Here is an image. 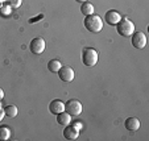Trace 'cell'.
I'll return each instance as SVG.
<instances>
[{"label": "cell", "instance_id": "obj_5", "mask_svg": "<svg viewBox=\"0 0 149 141\" xmlns=\"http://www.w3.org/2000/svg\"><path fill=\"white\" fill-rule=\"evenodd\" d=\"M58 76L59 79H61L62 82H71L74 79V76H75V71L73 70V67H70V66H61V69L58 70Z\"/></svg>", "mask_w": 149, "mask_h": 141}, {"label": "cell", "instance_id": "obj_19", "mask_svg": "<svg viewBox=\"0 0 149 141\" xmlns=\"http://www.w3.org/2000/svg\"><path fill=\"white\" fill-rule=\"evenodd\" d=\"M3 117H4V111L1 110V108H0V122L3 120Z\"/></svg>", "mask_w": 149, "mask_h": 141}, {"label": "cell", "instance_id": "obj_17", "mask_svg": "<svg viewBox=\"0 0 149 141\" xmlns=\"http://www.w3.org/2000/svg\"><path fill=\"white\" fill-rule=\"evenodd\" d=\"M4 1H6L11 8H19V7L21 6V1H23V0H4Z\"/></svg>", "mask_w": 149, "mask_h": 141}, {"label": "cell", "instance_id": "obj_20", "mask_svg": "<svg viewBox=\"0 0 149 141\" xmlns=\"http://www.w3.org/2000/svg\"><path fill=\"white\" fill-rule=\"evenodd\" d=\"M3 96H4V92H3V90L0 88V99H3Z\"/></svg>", "mask_w": 149, "mask_h": 141}, {"label": "cell", "instance_id": "obj_14", "mask_svg": "<svg viewBox=\"0 0 149 141\" xmlns=\"http://www.w3.org/2000/svg\"><path fill=\"white\" fill-rule=\"evenodd\" d=\"M61 66H62V63L59 62L58 59H50L49 63H48V69H49L50 73H58V70L61 69Z\"/></svg>", "mask_w": 149, "mask_h": 141}, {"label": "cell", "instance_id": "obj_3", "mask_svg": "<svg viewBox=\"0 0 149 141\" xmlns=\"http://www.w3.org/2000/svg\"><path fill=\"white\" fill-rule=\"evenodd\" d=\"M82 62L84 66H95L98 63V51L93 48H84L82 51Z\"/></svg>", "mask_w": 149, "mask_h": 141}, {"label": "cell", "instance_id": "obj_21", "mask_svg": "<svg viewBox=\"0 0 149 141\" xmlns=\"http://www.w3.org/2000/svg\"><path fill=\"white\" fill-rule=\"evenodd\" d=\"M75 1H78V3H84V1H87V0H75Z\"/></svg>", "mask_w": 149, "mask_h": 141}, {"label": "cell", "instance_id": "obj_22", "mask_svg": "<svg viewBox=\"0 0 149 141\" xmlns=\"http://www.w3.org/2000/svg\"><path fill=\"white\" fill-rule=\"evenodd\" d=\"M3 3H4V0H0V8H1V6H3Z\"/></svg>", "mask_w": 149, "mask_h": 141}, {"label": "cell", "instance_id": "obj_6", "mask_svg": "<svg viewBox=\"0 0 149 141\" xmlns=\"http://www.w3.org/2000/svg\"><path fill=\"white\" fill-rule=\"evenodd\" d=\"M29 49H31V51H32V53H34V54L44 53V50H45V40H44V38H40V37H37V38H33L31 41Z\"/></svg>", "mask_w": 149, "mask_h": 141}, {"label": "cell", "instance_id": "obj_13", "mask_svg": "<svg viewBox=\"0 0 149 141\" xmlns=\"http://www.w3.org/2000/svg\"><path fill=\"white\" fill-rule=\"evenodd\" d=\"M81 12L84 16H90V15L94 13V6L91 3H88V1H84V3H82Z\"/></svg>", "mask_w": 149, "mask_h": 141}, {"label": "cell", "instance_id": "obj_2", "mask_svg": "<svg viewBox=\"0 0 149 141\" xmlns=\"http://www.w3.org/2000/svg\"><path fill=\"white\" fill-rule=\"evenodd\" d=\"M116 29L118 33L123 37H131L132 33L135 32V24L128 19H121L118 24H116Z\"/></svg>", "mask_w": 149, "mask_h": 141}, {"label": "cell", "instance_id": "obj_9", "mask_svg": "<svg viewBox=\"0 0 149 141\" xmlns=\"http://www.w3.org/2000/svg\"><path fill=\"white\" fill-rule=\"evenodd\" d=\"M78 135H79V131L77 129L74 125H66L65 129H63V137L66 140H77L78 138Z\"/></svg>", "mask_w": 149, "mask_h": 141}, {"label": "cell", "instance_id": "obj_12", "mask_svg": "<svg viewBox=\"0 0 149 141\" xmlns=\"http://www.w3.org/2000/svg\"><path fill=\"white\" fill-rule=\"evenodd\" d=\"M124 125H125V128L128 131H137L140 128V122L136 117H128L125 120V123H124Z\"/></svg>", "mask_w": 149, "mask_h": 141}, {"label": "cell", "instance_id": "obj_1", "mask_svg": "<svg viewBox=\"0 0 149 141\" xmlns=\"http://www.w3.org/2000/svg\"><path fill=\"white\" fill-rule=\"evenodd\" d=\"M84 26L91 33H99L103 29V21L98 15H90V16H84Z\"/></svg>", "mask_w": 149, "mask_h": 141}, {"label": "cell", "instance_id": "obj_15", "mask_svg": "<svg viewBox=\"0 0 149 141\" xmlns=\"http://www.w3.org/2000/svg\"><path fill=\"white\" fill-rule=\"evenodd\" d=\"M17 112H19V111H17V107L13 106V104L7 106V107L4 108V115L8 116V117H16Z\"/></svg>", "mask_w": 149, "mask_h": 141}, {"label": "cell", "instance_id": "obj_11", "mask_svg": "<svg viewBox=\"0 0 149 141\" xmlns=\"http://www.w3.org/2000/svg\"><path fill=\"white\" fill-rule=\"evenodd\" d=\"M57 123L59 125H62V127H66V125H69L71 123V116L66 111H62V112H59L57 115Z\"/></svg>", "mask_w": 149, "mask_h": 141}, {"label": "cell", "instance_id": "obj_16", "mask_svg": "<svg viewBox=\"0 0 149 141\" xmlns=\"http://www.w3.org/2000/svg\"><path fill=\"white\" fill-rule=\"evenodd\" d=\"M11 137V129L7 125H1L0 127V140H8Z\"/></svg>", "mask_w": 149, "mask_h": 141}, {"label": "cell", "instance_id": "obj_8", "mask_svg": "<svg viewBox=\"0 0 149 141\" xmlns=\"http://www.w3.org/2000/svg\"><path fill=\"white\" fill-rule=\"evenodd\" d=\"M104 19H106L107 24H110V25H116V24L121 20V16H120V13H119L118 11L111 9V11H107V13H106Z\"/></svg>", "mask_w": 149, "mask_h": 141}, {"label": "cell", "instance_id": "obj_18", "mask_svg": "<svg viewBox=\"0 0 149 141\" xmlns=\"http://www.w3.org/2000/svg\"><path fill=\"white\" fill-rule=\"evenodd\" d=\"M41 19H44V15H38L37 17H32V19H29V24H34V23H37L38 20H41Z\"/></svg>", "mask_w": 149, "mask_h": 141}, {"label": "cell", "instance_id": "obj_7", "mask_svg": "<svg viewBox=\"0 0 149 141\" xmlns=\"http://www.w3.org/2000/svg\"><path fill=\"white\" fill-rule=\"evenodd\" d=\"M132 45L136 49H143L146 45V36L143 32H133L132 33Z\"/></svg>", "mask_w": 149, "mask_h": 141}, {"label": "cell", "instance_id": "obj_4", "mask_svg": "<svg viewBox=\"0 0 149 141\" xmlns=\"http://www.w3.org/2000/svg\"><path fill=\"white\" fill-rule=\"evenodd\" d=\"M65 111L70 116H79L82 113V104L77 99H69L65 103Z\"/></svg>", "mask_w": 149, "mask_h": 141}, {"label": "cell", "instance_id": "obj_10", "mask_svg": "<svg viewBox=\"0 0 149 141\" xmlns=\"http://www.w3.org/2000/svg\"><path fill=\"white\" fill-rule=\"evenodd\" d=\"M49 111H50L53 115H58L59 112L65 111V103L62 102V100H59V99H56V100L50 102V104H49Z\"/></svg>", "mask_w": 149, "mask_h": 141}]
</instances>
